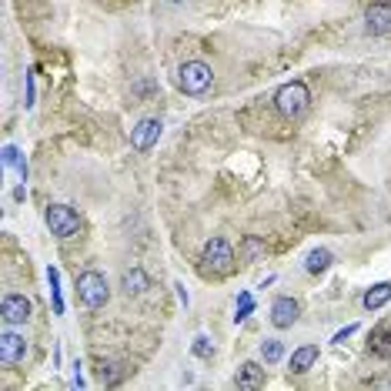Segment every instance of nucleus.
<instances>
[{"mask_svg":"<svg viewBox=\"0 0 391 391\" xmlns=\"http://www.w3.org/2000/svg\"><path fill=\"white\" fill-rule=\"evenodd\" d=\"M211 84H214V71H211V64H205V60H187V64L177 67V87H181L187 97L207 94Z\"/></svg>","mask_w":391,"mask_h":391,"instance_id":"obj_1","label":"nucleus"},{"mask_svg":"<svg viewBox=\"0 0 391 391\" xmlns=\"http://www.w3.org/2000/svg\"><path fill=\"white\" fill-rule=\"evenodd\" d=\"M308 101H311V94H308V87L301 80H291V84L278 87V94H275V107H278V114L284 121L301 117V114L308 111Z\"/></svg>","mask_w":391,"mask_h":391,"instance_id":"obj_2","label":"nucleus"},{"mask_svg":"<svg viewBox=\"0 0 391 391\" xmlns=\"http://www.w3.org/2000/svg\"><path fill=\"white\" fill-rule=\"evenodd\" d=\"M201 264H205L207 275L224 278V275L234 271V247L224 241V238H211V241L205 244V251H201Z\"/></svg>","mask_w":391,"mask_h":391,"instance_id":"obj_3","label":"nucleus"},{"mask_svg":"<svg viewBox=\"0 0 391 391\" xmlns=\"http://www.w3.org/2000/svg\"><path fill=\"white\" fill-rule=\"evenodd\" d=\"M77 298L84 301V308H104L111 298V284L101 271H84L77 278Z\"/></svg>","mask_w":391,"mask_h":391,"instance_id":"obj_4","label":"nucleus"},{"mask_svg":"<svg viewBox=\"0 0 391 391\" xmlns=\"http://www.w3.org/2000/svg\"><path fill=\"white\" fill-rule=\"evenodd\" d=\"M44 221H47V227H51V234L60 238V241H67V238H77V234H80V218H77L74 207H67V205H47Z\"/></svg>","mask_w":391,"mask_h":391,"instance_id":"obj_5","label":"nucleus"},{"mask_svg":"<svg viewBox=\"0 0 391 391\" xmlns=\"http://www.w3.org/2000/svg\"><path fill=\"white\" fill-rule=\"evenodd\" d=\"M24 354H27V338L14 331V324H3V331H0V361L3 365H20Z\"/></svg>","mask_w":391,"mask_h":391,"instance_id":"obj_6","label":"nucleus"},{"mask_svg":"<svg viewBox=\"0 0 391 391\" xmlns=\"http://www.w3.org/2000/svg\"><path fill=\"white\" fill-rule=\"evenodd\" d=\"M161 130H164V124H161L157 117H144V121H137V128H130V148L134 150H150L154 144H157Z\"/></svg>","mask_w":391,"mask_h":391,"instance_id":"obj_7","label":"nucleus"},{"mask_svg":"<svg viewBox=\"0 0 391 391\" xmlns=\"http://www.w3.org/2000/svg\"><path fill=\"white\" fill-rule=\"evenodd\" d=\"M365 31L372 37H381L391 31V3L388 0H374L372 7L365 10Z\"/></svg>","mask_w":391,"mask_h":391,"instance_id":"obj_8","label":"nucleus"},{"mask_svg":"<svg viewBox=\"0 0 391 391\" xmlns=\"http://www.w3.org/2000/svg\"><path fill=\"white\" fill-rule=\"evenodd\" d=\"M0 318H3V324H27L31 321V301L24 295H3Z\"/></svg>","mask_w":391,"mask_h":391,"instance_id":"obj_9","label":"nucleus"},{"mask_svg":"<svg viewBox=\"0 0 391 391\" xmlns=\"http://www.w3.org/2000/svg\"><path fill=\"white\" fill-rule=\"evenodd\" d=\"M298 301L295 298H278L271 304V324L275 328H291L295 321H298Z\"/></svg>","mask_w":391,"mask_h":391,"instance_id":"obj_10","label":"nucleus"},{"mask_svg":"<svg viewBox=\"0 0 391 391\" xmlns=\"http://www.w3.org/2000/svg\"><path fill=\"white\" fill-rule=\"evenodd\" d=\"M234 385L238 388H261L264 385V368H261L258 361H244L238 374H234Z\"/></svg>","mask_w":391,"mask_h":391,"instance_id":"obj_11","label":"nucleus"},{"mask_svg":"<svg viewBox=\"0 0 391 391\" xmlns=\"http://www.w3.org/2000/svg\"><path fill=\"white\" fill-rule=\"evenodd\" d=\"M388 301H391V281H381V284H374V288L365 291L361 304H365L368 311H378V308H385Z\"/></svg>","mask_w":391,"mask_h":391,"instance_id":"obj_12","label":"nucleus"},{"mask_svg":"<svg viewBox=\"0 0 391 391\" xmlns=\"http://www.w3.org/2000/svg\"><path fill=\"white\" fill-rule=\"evenodd\" d=\"M121 288H124V295H144L150 288V278L141 268H130V271H124V278H121Z\"/></svg>","mask_w":391,"mask_h":391,"instance_id":"obj_13","label":"nucleus"},{"mask_svg":"<svg viewBox=\"0 0 391 391\" xmlns=\"http://www.w3.org/2000/svg\"><path fill=\"white\" fill-rule=\"evenodd\" d=\"M315 361H318V345H301L298 351L291 354V372L304 374L308 368H315Z\"/></svg>","mask_w":391,"mask_h":391,"instance_id":"obj_14","label":"nucleus"},{"mask_svg":"<svg viewBox=\"0 0 391 391\" xmlns=\"http://www.w3.org/2000/svg\"><path fill=\"white\" fill-rule=\"evenodd\" d=\"M331 261H335V254H331L328 247H315V251L308 254V261H304V271H308V275H324V271L331 268Z\"/></svg>","mask_w":391,"mask_h":391,"instance_id":"obj_15","label":"nucleus"},{"mask_svg":"<svg viewBox=\"0 0 391 391\" xmlns=\"http://www.w3.org/2000/svg\"><path fill=\"white\" fill-rule=\"evenodd\" d=\"M261 358H264V365H278L281 358H284V345H281L278 338L261 341Z\"/></svg>","mask_w":391,"mask_h":391,"instance_id":"obj_16","label":"nucleus"},{"mask_svg":"<svg viewBox=\"0 0 391 391\" xmlns=\"http://www.w3.org/2000/svg\"><path fill=\"white\" fill-rule=\"evenodd\" d=\"M3 164H7V168H17L20 181H27V161H24V154H20L14 144H7V148H3Z\"/></svg>","mask_w":391,"mask_h":391,"instance_id":"obj_17","label":"nucleus"},{"mask_svg":"<svg viewBox=\"0 0 391 391\" xmlns=\"http://www.w3.org/2000/svg\"><path fill=\"white\" fill-rule=\"evenodd\" d=\"M261 254H264V241H261V238H244L241 241V261L244 264H254Z\"/></svg>","mask_w":391,"mask_h":391,"instance_id":"obj_18","label":"nucleus"},{"mask_svg":"<svg viewBox=\"0 0 391 391\" xmlns=\"http://www.w3.org/2000/svg\"><path fill=\"white\" fill-rule=\"evenodd\" d=\"M47 281H51V295H54V311L64 315V298H60V275H57V268H47Z\"/></svg>","mask_w":391,"mask_h":391,"instance_id":"obj_19","label":"nucleus"},{"mask_svg":"<svg viewBox=\"0 0 391 391\" xmlns=\"http://www.w3.org/2000/svg\"><path fill=\"white\" fill-rule=\"evenodd\" d=\"M238 304H241V308H238V315H234V324H241V321H247V318L254 315V301H251V291H241V295H238Z\"/></svg>","mask_w":391,"mask_h":391,"instance_id":"obj_20","label":"nucleus"},{"mask_svg":"<svg viewBox=\"0 0 391 391\" xmlns=\"http://www.w3.org/2000/svg\"><path fill=\"white\" fill-rule=\"evenodd\" d=\"M191 351L198 354V358H211V354H214V345H211V338H205V335H198L194 338V345H191Z\"/></svg>","mask_w":391,"mask_h":391,"instance_id":"obj_21","label":"nucleus"},{"mask_svg":"<svg viewBox=\"0 0 391 391\" xmlns=\"http://www.w3.org/2000/svg\"><path fill=\"white\" fill-rule=\"evenodd\" d=\"M354 331H358V324H348V328H341V331H338L331 341H335V345H345V338H351Z\"/></svg>","mask_w":391,"mask_h":391,"instance_id":"obj_22","label":"nucleus"},{"mask_svg":"<svg viewBox=\"0 0 391 391\" xmlns=\"http://www.w3.org/2000/svg\"><path fill=\"white\" fill-rule=\"evenodd\" d=\"M27 107H34V71L27 74V101H24Z\"/></svg>","mask_w":391,"mask_h":391,"instance_id":"obj_23","label":"nucleus"},{"mask_svg":"<svg viewBox=\"0 0 391 391\" xmlns=\"http://www.w3.org/2000/svg\"><path fill=\"white\" fill-rule=\"evenodd\" d=\"M174 288H177V298H181V304H184V308H187V304H191V295H187V288H184V284H181V281H177Z\"/></svg>","mask_w":391,"mask_h":391,"instance_id":"obj_24","label":"nucleus"},{"mask_svg":"<svg viewBox=\"0 0 391 391\" xmlns=\"http://www.w3.org/2000/svg\"><path fill=\"white\" fill-rule=\"evenodd\" d=\"M14 198H17V201H27V187L20 184V187H17V191H14Z\"/></svg>","mask_w":391,"mask_h":391,"instance_id":"obj_25","label":"nucleus"},{"mask_svg":"<svg viewBox=\"0 0 391 391\" xmlns=\"http://www.w3.org/2000/svg\"><path fill=\"white\" fill-rule=\"evenodd\" d=\"M171 3H184V0H171Z\"/></svg>","mask_w":391,"mask_h":391,"instance_id":"obj_26","label":"nucleus"}]
</instances>
